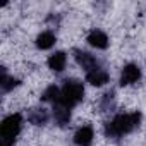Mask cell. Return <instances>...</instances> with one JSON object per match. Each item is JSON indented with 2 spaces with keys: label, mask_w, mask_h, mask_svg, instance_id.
I'll return each instance as SVG.
<instances>
[{
  "label": "cell",
  "mask_w": 146,
  "mask_h": 146,
  "mask_svg": "<svg viewBox=\"0 0 146 146\" xmlns=\"http://www.w3.org/2000/svg\"><path fill=\"white\" fill-rule=\"evenodd\" d=\"M141 124V113H119L112 120L105 124V136L108 139H120L127 134H131L134 129H137Z\"/></svg>",
  "instance_id": "obj_1"
},
{
  "label": "cell",
  "mask_w": 146,
  "mask_h": 146,
  "mask_svg": "<svg viewBox=\"0 0 146 146\" xmlns=\"http://www.w3.org/2000/svg\"><path fill=\"white\" fill-rule=\"evenodd\" d=\"M84 98V84L78 79H65L64 86L60 90V100L58 103L65 105L67 108H74L79 102Z\"/></svg>",
  "instance_id": "obj_2"
},
{
  "label": "cell",
  "mask_w": 146,
  "mask_h": 146,
  "mask_svg": "<svg viewBox=\"0 0 146 146\" xmlns=\"http://www.w3.org/2000/svg\"><path fill=\"white\" fill-rule=\"evenodd\" d=\"M23 129V115L21 113H11L5 117L0 125V136H2V146H14L16 137L19 136Z\"/></svg>",
  "instance_id": "obj_3"
},
{
  "label": "cell",
  "mask_w": 146,
  "mask_h": 146,
  "mask_svg": "<svg viewBox=\"0 0 146 146\" xmlns=\"http://www.w3.org/2000/svg\"><path fill=\"white\" fill-rule=\"evenodd\" d=\"M72 53H74V58H76V62L86 70V72H90V70H93V69H96V67H100V62H98V58L95 57V55H91L90 52H86V50H81V48H74L72 50Z\"/></svg>",
  "instance_id": "obj_4"
},
{
  "label": "cell",
  "mask_w": 146,
  "mask_h": 146,
  "mask_svg": "<svg viewBox=\"0 0 146 146\" xmlns=\"http://www.w3.org/2000/svg\"><path fill=\"white\" fill-rule=\"evenodd\" d=\"M141 69H139V65H136V64H127V65H124V69H122V72H120V86H131V84H134V83H137L139 79H141Z\"/></svg>",
  "instance_id": "obj_5"
},
{
  "label": "cell",
  "mask_w": 146,
  "mask_h": 146,
  "mask_svg": "<svg viewBox=\"0 0 146 146\" xmlns=\"http://www.w3.org/2000/svg\"><path fill=\"white\" fill-rule=\"evenodd\" d=\"M108 79H110V74L102 65L93 69V70H90V72H86V81L90 84H93V86H103V84L108 83Z\"/></svg>",
  "instance_id": "obj_6"
},
{
  "label": "cell",
  "mask_w": 146,
  "mask_h": 146,
  "mask_svg": "<svg viewBox=\"0 0 146 146\" xmlns=\"http://www.w3.org/2000/svg\"><path fill=\"white\" fill-rule=\"evenodd\" d=\"M93 137H95V131L91 125H83L76 131L74 134V143L76 146H91L93 144Z\"/></svg>",
  "instance_id": "obj_7"
},
{
  "label": "cell",
  "mask_w": 146,
  "mask_h": 146,
  "mask_svg": "<svg viewBox=\"0 0 146 146\" xmlns=\"http://www.w3.org/2000/svg\"><path fill=\"white\" fill-rule=\"evenodd\" d=\"M86 41H88L91 46L98 48V50H105V48H108V43H110L107 33H103L102 29H93V31L88 35Z\"/></svg>",
  "instance_id": "obj_8"
},
{
  "label": "cell",
  "mask_w": 146,
  "mask_h": 146,
  "mask_svg": "<svg viewBox=\"0 0 146 146\" xmlns=\"http://www.w3.org/2000/svg\"><path fill=\"white\" fill-rule=\"evenodd\" d=\"M53 119H55V124L57 125L65 127L70 122V108H67L65 105H62V103L57 102L53 105Z\"/></svg>",
  "instance_id": "obj_9"
},
{
  "label": "cell",
  "mask_w": 146,
  "mask_h": 146,
  "mask_svg": "<svg viewBox=\"0 0 146 146\" xmlns=\"http://www.w3.org/2000/svg\"><path fill=\"white\" fill-rule=\"evenodd\" d=\"M28 120L33 125H45L50 120V113L45 108H31L28 112Z\"/></svg>",
  "instance_id": "obj_10"
},
{
  "label": "cell",
  "mask_w": 146,
  "mask_h": 146,
  "mask_svg": "<svg viewBox=\"0 0 146 146\" xmlns=\"http://www.w3.org/2000/svg\"><path fill=\"white\" fill-rule=\"evenodd\" d=\"M65 65H67V55H65L64 52H55V53L50 55V58H48V67H50L53 72L60 74V72L65 69Z\"/></svg>",
  "instance_id": "obj_11"
},
{
  "label": "cell",
  "mask_w": 146,
  "mask_h": 146,
  "mask_svg": "<svg viewBox=\"0 0 146 146\" xmlns=\"http://www.w3.org/2000/svg\"><path fill=\"white\" fill-rule=\"evenodd\" d=\"M55 41H57V38H55V35L52 31H43L36 38V46L40 50H50L55 45Z\"/></svg>",
  "instance_id": "obj_12"
},
{
  "label": "cell",
  "mask_w": 146,
  "mask_h": 146,
  "mask_svg": "<svg viewBox=\"0 0 146 146\" xmlns=\"http://www.w3.org/2000/svg\"><path fill=\"white\" fill-rule=\"evenodd\" d=\"M0 86H2L4 93H9V91H12L14 88L19 86V79L9 76L7 72H5V67H2V81H0Z\"/></svg>",
  "instance_id": "obj_13"
},
{
  "label": "cell",
  "mask_w": 146,
  "mask_h": 146,
  "mask_svg": "<svg viewBox=\"0 0 146 146\" xmlns=\"http://www.w3.org/2000/svg\"><path fill=\"white\" fill-rule=\"evenodd\" d=\"M113 108H115V91L110 90V91H107L102 96V100H100V110L102 112H112Z\"/></svg>",
  "instance_id": "obj_14"
},
{
  "label": "cell",
  "mask_w": 146,
  "mask_h": 146,
  "mask_svg": "<svg viewBox=\"0 0 146 146\" xmlns=\"http://www.w3.org/2000/svg\"><path fill=\"white\" fill-rule=\"evenodd\" d=\"M60 100V88H57L55 84L48 86L43 93H41V102H50V103H57Z\"/></svg>",
  "instance_id": "obj_15"
}]
</instances>
